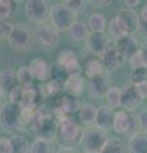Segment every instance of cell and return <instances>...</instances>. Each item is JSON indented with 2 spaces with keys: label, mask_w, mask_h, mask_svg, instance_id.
Masks as SVG:
<instances>
[{
  "label": "cell",
  "mask_w": 147,
  "mask_h": 153,
  "mask_svg": "<svg viewBox=\"0 0 147 153\" xmlns=\"http://www.w3.org/2000/svg\"><path fill=\"white\" fill-rule=\"evenodd\" d=\"M50 21V25L60 33L68 31L70 25L75 21V14L72 10H69L63 3H55L54 5H51Z\"/></svg>",
  "instance_id": "cell-4"
},
{
  "label": "cell",
  "mask_w": 147,
  "mask_h": 153,
  "mask_svg": "<svg viewBox=\"0 0 147 153\" xmlns=\"http://www.w3.org/2000/svg\"><path fill=\"white\" fill-rule=\"evenodd\" d=\"M122 92H120V88L118 87H111L107 89V92L105 94V100L107 101L109 107H111L113 110L115 107H122Z\"/></svg>",
  "instance_id": "cell-33"
},
{
  "label": "cell",
  "mask_w": 147,
  "mask_h": 153,
  "mask_svg": "<svg viewBox=\"0 0 147 153\" xmlns=\"http://www.w3.org/2000/svg\"><path fill=\"white\" fill-rule=\"evenodd\" d=\"M61 3H63L69 10H72L75 16L82 10H84L86 4H87V1H82V0H67V1H61Z\"/></svg>",
  "instance_id": "cell-37"
},
{
  "label": "cell",
  "mask_w": 147,
  "mask_h": 153,
  "mask_svg": "<svg viewBox=\"0 0 147 153\" xmlns=\"http://www.w3.org/2000/svg\"><path fill=\"white\" fill-rule=\"evenodd\" d=\"M109 42V37L105 32H91L86 38V45L90 51L97 56H102Z\"/></svg>",
  "instance_id": "cell-13"
},
{
  "label": "cell",
  "mask_w": 147,
  "mask_h": 153,
  "mask_svg": "<svg viewBox=\"0 0 147 153\" xmlns=\"http://www.w3.org/2000/svg\"><path fill=\"white\" fill-rule=\"evenodd\" d=\"M115 114L116 112L109 106L98 107L95 125L97 128L102 129V130H105V131L111 130L113 126H114V120H115Z\"/></svg>",
  "instance_id": "cell-16"
},
{
  "label": "cell",
  "mask_w": 147,
  "mask_h": 153,
  "mask_svg": "<svg viewBox=\"0 0 147 153\" xmlns=\"http://www.w3.org/2000/svg\"><path fill=\"white\" fill-rule=\"evenodd\" d=\"M30 152L31 153H55L53 142L41 139V138H36L30 146Z\"/></svg>",
  "instance_id": "cell-30"
},
{
  "label": "cell",
  "mask_w": 147,
  "mask_h": 153,
  "mask_svg": "<svg viewBox=\"0 0 147 153\" xmlns=\"http://www.w3.org/2000/svg\"><path fill=\"white\" fill-rule=\"evenodd\" d=\"M141 51V55H142V59H143V63H145V66L147 68V44H145L143 47L140 49Z\"/></svg>",
  "instance_id": "cell-47"
},
{
  "label": "cell",
  "mask_w": 147,
  "mask_h": 153,
  "mask_svg": "<svg viewBox=\"0 0 147 153\" xmlns=\"http://www.w3.org/2000/svg\"><path fill=\"white\" fill-rule=\"evenodd\" d=\"M86 25L92 32H104L106 28V18L100 12H93L90 14Z\"/></svg>",
  "instance_id": "cell-24"
},
{
  "label": "cell",
  "mask_w": 147,
  "mask_h": 153,
  "mask_svg": "<svg viewBox=\"0 0 147 153\" xmlns=\"http://www.w3.org/2000/svg\"><path fill=\"white\" fill-rule=\"evenodd\" d=\"M111 87V80L109 78L107 73H102L97 76L90 79L88 82V91L93 97L96 98H102L105 97L107 89Z\"/></svg>",
  "instance_id": "cell-11"
},
{
  "label": "cell",
  "mask_w": 147,
  "mask_h": 153,
  "mask_svg": "<svg viewBox=\"0 0 147 153\" xmlns=\"http://www.w3.org/2000/svg\"><path fill=\"white\" fill-rule=\"evenodd\" d=\"M81 107V103L78 101L77 97H73V96H64L61 97L60 100V105H59V108L56 110H60L63 114H72V112H77Z\"/></svg>",
  "instance_id": "cell-25"
},
{
  "label": "cell",
  "mask_w": 147,
  "mask_h": 153,
  "mask_svg": "<svg viewBox=\"0 0 147 153\" xmlns=\"http://www.w3.org/2000/svg\"><path fill=\"white\" fill-rule=\"evenodd\" d=\"M129 65H131L132 70L138 69V68H146L145 63H143V59H142V55H141V51L136 52L134 55H132L129 57Z\"/></svg>",
  "instance_id": "cell-40"
},
{
  "label": "cell",
  "mask_w": 147,
  "mask_h": 153,
  "mask_svg": "<svg viewBox=\"0 0 147 153\" xmlns=\"http://www.w3.org/2000/svg\"><path fill=\"white\" fill-rule=\"evenodd\" d=\"M35 133L37 134V138L53 142L56 135V123L54 121V119L51 116L46 117L45 120L40 124V126L37 128V130Z\"/></svg>",
  "instance_id": "cell-19"
},
{
  "label": "cell",
  "mask_w": 147,
  "mask_h": 153,
  "mask_svg": "<svg viewBox=\"0 0 147 153\" xmlns=\"http://www.w3.org/2000/svg\"><path fill=\"white\" fill-rule=\"evenodd\" d=\"M60 91H61V84L59 80L56 79V80H47L45 85H41L40 93L42 97L54 98L56 96H59Z\"/></svg>",
  "instance_id": "cell-27"
},
{
  "label": "cell",
  "mask_w": 147,
  "mask_h": 153,
  "mask_svg": "<svg viewBox=\"0 0 147 153\" xmlns=\"http://www.w3.org/2000/svg\"><path fill=\"white\" fill-rule=\"evenodd\" d=\"M90 4H92V5L95 8H104L109 5V4H111V1H107V0H102V1H100V0H91V1H88Z\"/></svg>",
  "instance_id": "cell-45"
},
{
  "label": "cell",
  "mask_w": 147,
  "mask_h": 153,
  "mask_svg": "<svg viewBox=\"0 0 147 153\" xmlns=\"http://www.w3.org/2000/svg\"><path fill=\"white\" fill-rule=\"evenodd\" d=\"M0 153H13L10 138L0 137Z\"/></svg>",
  "instance_id": "cell-41"
},
{
  "label": "cell",
  "mask_w": 147,
  "mask_h": 153,
  "mask_svg": "<svg viewBox=\"0 0 147 153\" xmlns=\"http://www.w3.org/2000/svg\"><path fill=\"white\" fill-rule=\"evenodd\" d=\"M17 10V3L12 0H0V22L9 21Z\"/></svg>",
  "instance_id": "cell-29"
},
{
  "label": "cell",
  "mask_w": 147,
  "mask_h": 153,
  "mask_svg": "<svg viewBox=\"0 0 147 153\" xmlns=\"http://www.w3.org/2000/svg\"><path fill=\"white\" fill-rule=\"evenodd\" d=\"M8 44L16 51H28L34 46V35L27 27L22 25H14L13 32L8 37Z\"/></svg>",
  "instance_id": "cell-5"
},
{
  "label": "cell",
  "mask_w": 147,
  "mask_h": 153,
  "mask_svg": "<svg viewBox=\"0 0 147 153\" xmlns=\"http://www.w3.org/2000/svg\"><path fill=\"white\" fill-rule=\"evenodd\" d=\"M102 65L105 71H114L115 69H118L119 66L124 63V57L122 56V54L118 51L116 47V42L113 40H109L106 49L102 54Z\"/></svg>",
  "instance_id": "cell-8"
},
{
  "label": "cell",
  "mask_w": 147,
  "mask_h": 153,
  "mask_svg": "<svg viewBox=\"0 0 147 153\" xmlns=\"http://www.w3.org/2000/svg\"><path fill=\"white\" fill-rule=\"evenodd\" d=\"M100 153H127V147L119 138H109Z\"/></svg>",
  "instance_id": "cell-28"
},
{
  "label": "cell",
  "mask_w": 147,
  "mask_h": 153,
  "mask_svg": "<svg viewBox=\"0 0 147 153\" xmlns=\"http://www.w3.org/2000/svg\"><path fill=\"white\" fill-rule=\"evenodd\" d=\"M13 28H14V25L10 21L0 22V38L1 40H8V37L13 32Z\"/></svg>",
  "instance_id": "cell-39"
},
{
  "label": "cell",
  "mask_w": 147,
  "mask_h": 153,
  "mask_svg": "<svg viewBox=\"0 0 147 153\" xmlns=\"http://www.w3.org/2000/svg\"><path fill=\"white\" fill-rule=\"evenodd\" d=\"M63 87L65 89L68 96H73V97H78V96L83 92L84 88V82L83 78L81 75L75 76H67L65 82L63 84Z\"/></svg>",
  "instance_id": "cell-22"
},
{
  "label": "cell",
  "mask_w": 147,
  "mask_h": 153,
  "mask_svg": "<svg viewBox=\"0 0 147 153\" xmlns=\"http://www.w3.org/2000/svg\"><path fill=\"white\" fill-rule=\"evenodd\" d=\"M138 117V126L142 129V131L147 134V108L142 110V111L137 115Z\"/></svg>",
  "instance_id": "cell-43"
},
{
  "label": "cell",
  "mask_w": 147,
  "mask_h": 153,
  "mask_svg": "<svg viewBox=\"0 0 147 153\" xmlns=\"http://www.w3.org/2000/svg\"><path fill=\"white\" fill-rule=\"evenodd\" d=\"M84 153H87V152H84Z\"/></svg>",
  "instance_id": "cell-51"
},
{
  "label": "cell",
  "mask_w": 147,
  "mask_h": 153,
  "mask_svg": "<svg viewBox=\"0 0 147 153\" xmlns=\"http://www.w3.org/2000/svg\"><path fill=\"white\" fill-rule=\"evenodd\" d=\"M133 85H134L136 92H137V94L140 96L141 100L147 98V80L141 82V83H137V84H133Z\"/></svg>",
  "instance_id": "cell-42"
},
{
  "label": "cell",
  "mask_w": 147,
  "mask_h": 153,
  "mask_svg": "<svg viewBox=\"0 0 147 153\" xmlns=\"http://www.w3.org/2000/svg\"><path fill=\"white\" fill-rule=\"evenodd\" d=\"M78 120L86 126L95 125L96 121V115H97V107L93 106L92 103H84L81 105L79 110L77 111Z\"/></svg>",
  "instance_id": "cell-20"
},
{
  "label": "cell",
  "mask_w": 147,
  "mask_h": 153,
  "mask_svg": "<svg viewBox=\"0 0 147 153\" xmlns=\"http://www.w3.org/2000/svg\"><path fill=\"white\" fill-rule=\"evenodd\" d=\"M36 40L45 47H53L59 41V32L50 25V23H42L36 28Z\"/></svg>",
  "instance_id": "cell-9"
},
{
  "label": "cell",
  "mask_w": 147,
  "mask_h": 153,
  "mask_svg": "<svg viewBox=\"0 0 147 153\" xmlns=\"http://www.w3.org/2000/svg\"><path fill=\"white\" fill-rule=\"evenodd\" d=\"M55 153H77V152L73 151V149H68V148H61V149H59Z\"/></svg>",
  "instance_id": "cell-48"
},
{
  "label": "cell",
  "mask_w": 147,
  "mask_h": 153,
  "mask_svg": "<svg viewBox=\"0 0 147 153\" xmlns=\"http://www.w3.org/2000/svg\"><path fill=\"white\" fill-rule=\"evenodd\" d=\"M17 83V76L16 71L13 69H5L0 73V91H1L3 97L8 96V93L16 87Z\"/></svg>",
  "instance_id": "cell-21"
},
{
  "label": "cell",
  "mask_w": 147,
  "mask_h": 153,
  "mask_svg": "<svg viewBox=\"0 0 147 153\" xmlns=\"http://www.w3.org/2000/svg\"><path fill=\"white\" fill-rule=\"evenodd\" d=\"M109 36H110L113 38V41H119L120 38H123L124 36H127L125 31L123 30V27L120 25L119 19H118V17H114L111 18L110 21H109Z\"/></svg>",
  "instance_id": "cell-31"
},
{
  "label": "cell",
  "mask_w": 147,
  "mask_h": 153,
  "mask_svg": "<svg viewBox=\"0 0 147 153\" xmlns=\"http://www.w3.org/2000/svg\"><path fill=\"white\" fill-rule=\"evenodd\" d=\"M81 134H82L81 125L73 117L64 115V116L58 119L55 139L59 146H61L63 148L72 149V147L77 146V143H79Z\"/></svg>",
  "instance_id": "cell-1"
},
{
  "label": "cell",
  "mask_w": 147,
  "mask_h": 153,
  "mask_svg": "<svg viewBox=\"0 0 147 153\" xmlns=\"http://www.w3.org/2000/svg\"><path fill=\"white\" fill-rule=\"evenodd\" d=\"M22 94H23V87H21L19 84H17L16 87L8 93L9 102L13 105H19L22 101Z\"/></svg>",
  "instance_id": "cell-38"
},
{
  "label": "cell",
  "mask_w": 147,
  "mask_h": 153,
  "mask_svg": "<svg viewBox=\"0 0 147 153\" xmlns=\"http://www.w3.org/2000/svg\"><path fill=\"white\" fill-rule=\"evenodd\" d=\"M109 140L107 131L97 128L96 125L87 126L81 134L79 143L84 152L87 153H100L104 146Z\"/></svg>",
  "instance_id": "cell-3"
},
{
  "label": "cell",
  "mask_w": 147,
  "mask_h": 153,
  "mask_svg": "<svg viewBox=\"0 0 147 153\" xmlns=\"http://www.w3.org/2000/svg\"><path fill=\"white\" fill-rule=\"evenodd\" d=\"M16 76H17V83L21 85V87L26 88L30 87V85H34V76H32L28 66H22L16 71Z\"/></svg>",
  "instance_id": "cell-32"
},
{
  "label": "cell",
  "mask_w": 147,
  "mask_h": 153,
  "mask_svg": "<svg viewBox=\"0 0 147 153\" xmlns=\"http://www.w3.org/2000/svg\"><path fill=\"white\" fill-rule=\"evenodd\" d=\"M83 71H84V74H86V76L88 79L93 78V76L100 75L102 73H106L105 69H104L102 63L100 60H97V59H91V60L86 61Z\"/></svg>",
  "instance_id": "cell-26"
},
{
  "label": "cell",
  "mask_w": 147,
  "mask_h": 153,
  "mask_svg": "<svg viewBox=\"0 0 147 153\" xmlns=\"http://www.w3.org/2000/svg\"><path fill=\"white\" fill-rule=\"evenodd\" d=\"M138 17H140V23H142V25H147V4H145V5L142 7Z\"/></svg>",
  "instance_id": "cell-44"
},
{
  "label": "cell",
  "mask_w": 147,
  "mask_h": 153,
  "mask_svg": "<svg viewBox=\"0 0 147 153\" xmlns=\"http://www.w3.org/2000/svg\"><path fill=\"white\" fill-rule=\"evenodd\" d=\"M127 153H147V134L137 131L131 135Z\"/></svg>",
  "instance_id": "cell-18"
},
{
  "label": "cell",
  "mask_w": 147,
  "mask_h": 153,
  "mask_svg": "<svg viewBox=\"0 0 147 153\" xmlns=\"http://www.w3.org/2000/svg\"><path fill=\"white\" fill-rule=\"evenodd\" d=\"M68 33L72 40L74 41H86V38L90 35V30L87 25L82 21H74L70 27L68 28Z\"/></svg>",
  "instance_id": "cell-23"
},
{
  "label": "cell",
  "mask_w": 147,
  "mask_h": 153,
  "mask_svg": "<svg viewBox=\"0 0 147 153\" xmlns=\"http://www.w3.org/2000/svg\"><path fill=\"white\" fill-rule=\"evenodd\" d=\"M116 47H118V51L120 52L124 59L134 55L141 49L138 38L133 35H127L123 38H120L119 41H116Z\"/></svg>",
  "instance_id": "cell-15"
},
{
  "label": "cell",
  "mask_w": 147,
  "mask_h": 153,
  "mask_svg": "<svg viewBox=\"0 0 147 153\" xmlns=\"http://www.w3.org/2000/svg\"><path fill=\"white\" fill-rule=\"evenodd\" d=\"M28 69H30L34 79L40 80V82H47L53 75V68H51L50 63L44 60L42 57H36L32 60L28 65Z\"/></svg>",
  "instance_id": "cell-10"
},
{
  "label": "cell",
  "mask_w": 147,
  "mask_h": 153,
  "mask_svg": "<svg viewBox=\"0 0 147 153\" xmlns=\"http://www.w3.org/2000/svg\"><path fill=\"white\" fill-rule=\"evenodd\" d=\"M75 59H77V55H75L72 50H63V51L59 52L56 64H58L59 66H61V68H64L67 64H69L70 61H73Z\"/></svg>",
  "instance_id": "cell-35"
},
{
  "label": "cell",
  "mask_w": 147,
  "mask_h": 153,
  "mask_svg": "<svg viewBox=\"0 0 147 153\" xmlns=\"http://www.w3.org/2000/svg\"><path fill=\"white\" fill-rule=\"evenodd\" d=\"M131 84H137L147 80V68H138L131 71Z\"/></svg>",
  "instance_id": "cell-36"
},
{
  "label": "cell",
  "mask_w": 147,
  "mask_h": 153,
  "mask_svg": "<svg viewBox=\"0 0 147 153\" xmlns=\"http://www.w3.org/2000/svg\"><path fill=\"white\" fill-rule=\"evenodd\" d=\"M122 92V107H124V110H129V111H133L136 107L140 106V103L142 102V100L140 98V96L137 94L134 85L128 83L124 87L120 89Z\"/></svg>",
  "instance_id": "cell-14"
},
{
  "label": "cell",
  "mask_w": 147,
  "mask_h": 153,
  "mask_svg": "<svg viewBox=\"0 0 147 153\" xmlns=\"http://www.w3.org/2000/svg\"><path fill=\"white\" fill-rule=\"evenodd\" d=\"M0 128L4 131L14 134L26 130V124L22 116V108L19 105L7 102L0 107Z\"/></svg>",
  "instance_id": "cell-2"
},
{
  "label": "cell",
  "mask_w": 147,
  "mask_h": 153,
  "mask_svg": "<svg viewBox=\"0 0 147 153\" xmlns=\"http://www.w3.org/2000/svg\"><path fill=\"white\" fill-rule=\"evenodd\" d=\"M138 117L134 111L129 110H122L115 114V120H114L113 129L119 134H129L133 135L138 131Z\"/></svg>",
  "instance_id": "cell-7"
},
{
  "label": "cell",
  "mask_w": 147,
  "mask_h": 153,
  "mask_svg": "<svg viewBox=\"0 0 147 153\" xmlns=\"http://www.w3.org/2000/svg\"><path fill=\"white\" fill-rule=\"evenodd\" d=\"M123 4L127 7V9H132V8H134L137 7L140 4V0H124L123 1Z\"/></svg>",
  "instance_id": "cell-46"
},
{
  "label": "cell",
  "mask_w": 147,
  "mask_h": 153,
  "mask_svg": "<svg viewBox=\"0 0 147 153\" xmlns=\"http://www.w3.org/2000/svg\"><path fill=\"white\" fill-rule=\"evenodd\" d=\"M41 93L40 89H36L34 85L23 88V94H22V101L19 103L21 108H27V110H36L39 107L40 100H41Z\"/></svg>",
  "instance_id": "cell-17"
},
{
  "label": "cell",
  "mask_w": 147,
  "mask_h": 153,
  "mask_svg": "<svg viewBox=\"0 0 147 153\" xmlns=\"http://www.w3.org/2000/svg\"><path fill=\"white\" fill-rule=\"evenodd\" d=\"M12 142V148H13V153H28L30 152V143L22 135H13L10 138Z\"/></svg>",
  "instance_id": "cell-34"
},
{
  "label": "cell",
  "mask_w": 147,
  "mask_h": 153,
  "mask_svg": "<svg viewBox=\"0 0 147 153\" xmlns=\"http://www.w3.org/2000/svg\"><path fill=\"white\" fill-rule=\"evenodd\" d=\"M1 101H3V94H1V91H0V105H1Z\"/></svg>",
  "instance_id": "cell-49"
},
{
  "label": "cell",
  "mask_w": 147,
  "mask_h": 153,
  "mask_svg": "<svg viewBox=\"0 0 147 153\" xmlns=\"http://www.w3.org/2000/svg\"><path fill=\"white\" fill-rule=\"evenodd\" d=\"M0 41H1V38H0Z\"/></svg>",
  "instance_id": "cell-50"
},
{
  "label": "cell",
  "mask_w": 147,
  "mask_h": 153,
  "mask_svg": "<svg viewBox=\"0 0 147 153\" xmlns=\"http://www.w3.org/2000/svg\"><path fill=\"white\" fill-rule=\"evenodd\" d=\"M51 4L47 0H28L25 3V13L31 22L42 25L50 18Z\"/></svg>",
  "instance_id": "cell-6"
},
{
  "label": "cell",
  "mask_w": 147,
  "mask_h": 153,
  "mask_svg": "<svg viewBox=\"0 0 147 153\" xmlns=\"http://www.w3.org/2000/svg\"><path fill=\"white\" fill-rule=\"evenodd\" d=\"M116 17L127 35H133L140 30V17L133 9H123Z\"/></svg>",
  "instance_id": "cell-12"
}]
</instances>
